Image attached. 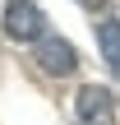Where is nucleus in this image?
Listing matches in <instances>:
<instances>
[{"label":"nucleus","instance_id":"f257e3e1","mask_svg":"<svg viewBox=\"0 0 120 125\" xmlns=\"http://www.w3.org/2000/svg\"><path fill=\"white\" fill-rule=\"evenodd\" d=\"M0 28H5L9 42H32V46H37V42L46 37V14H42L32 0H9Z\"/></svg>","mask_w":120,"mask_h":125},{"label":"nucleus","instance_id":"f03ea898","mask_svg":"<svg viewBox=\"0 0 120 125\" xmlns=\"http://www.w3.org/2000/svg\"><path fill=\"white\" fill-rule=\"evenodd\" d=\"M74 116H79V125H116L120 107H116V97H111V88L83 83L79 97H74Z\"/></svg>","mask_w":120,"mask_h":125},{"label":"nucleus","instance_id":"7ed1b4c3","mask_svg":"<svg viewBox=\"0 0 120 125\" xmlns=\"http://www.w3.org/2000/svg\"><path fill=\"white\" fill-rule=\"evenodd\" d=\"M37 65H42V74H51V79H69V74L79 70V51H74L65 37L46 32V37L37 42Z\"/></svg>","mask_w":120,"mask_h":125},{"label":"nucleus","instance_id":"20e7f679","mask_svg":"<svg viewBox=\"0 0 120 125\" xmlns=\"http://www.w3.org/2000/svg\"><path fill=\"white\" fill-rule=\"evenodd\" d=\"M97 46H102V60L111 65V74L120 79V19H102L97 23Z\"/></svg>","mask_w":120,"mask_h":125},{"label":"nucleus","instance_id":"39448f33","mask_svg":"<svg viewBox=\"0 0 120 125\" xmlns=\"http://www.w3.org/2000/svg\"><path fill=\"white\" fill-rule=\"evenodd\" d=\"M97 9H120V0H92Z\"/></svg>","mask_w":120,"mask_h":125}]
</instances>
